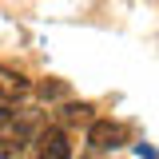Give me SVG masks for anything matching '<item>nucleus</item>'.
<instances>
[{
	"mask_svg": "<svg viewBox=\"0 0 159 159\" xmlns=\"http://www.w3.org/2000/svg\"><path fill=\"white\" fill-rule=\"evenodd\" d=\"M123 139H127V131H123V123H116V119H92V123H88V143H92L96 151L119 147Z\"/></svg>",
	"mask_w": 159,
	"mask_h": 159,
	"instance_id": "1",
	"label": "nucleus"
},
{
	"mask_svg": "<svg viewBox=\"0 0 159 159\" xmlns=\"http://www.w3.org/2000/svg\"><path fill=\"white\" fill-rule=\"evenodd\" d=\"M36 159H72V147H68V135L60 127H48L40 135V155Z\"/></svg>",
	"mask_w": 159,
	"mask_h": 159,
	"instance_id": "2",
	"label": "nucleus"
},
{
	"mask_svg": "<svg viewBox=\"0 0 159 159\" xmlns=\"http://www.w3.org/2000/svg\"><path fill=\"white\" fill-rule=\"evenodd\" d=\"M28 135H32V127H28V123H20L16 131H8V127H4V131H0V159H16L20 151L28 147Z\"/></svg>",
	"mask_w": 159,
	"mask_h": 159,
	"instance_id": "3",
	"label": "nucleus"
},
{
	"mask_svg": "<svg viewBox=\"0 0 159 159\" xmlns=\"http://www.w3.org/2000/svg\"><path fill=\"white\" fill-rule=\"evenodd\" d=\"M28 92V80L20 76V72H8V68H0V96L4 99H20Z\"/></svg>",
	"mask_w": 159,
	"mask_h": 159,
	"instance_id": "4",
	"label": "nucleus"
},
{
	"mask_svg": "<svg viewBox=\"0 0 159 159\" xmlns=\"http://www.w3.org/2000/svg\"><path fill=\"white\" fill-rule=\"evenodd\" d=\"M92 111H96V107H92V103H68V107H64V123H92Z\"/></svg>",
	"mask_w": 159,
	"mask_h": 159,
	"instance_id": "5",
	"label": "nucleus"
},
{
	"mask_svg": "<svg viewBox=\"0 0 159 159\" xmlns=\"http://www.w3.org/2000/svg\"><path fill=\"white\" fill-rule=\"evenodd\" d=\"M36 96L40 99H60V96H68V84H60V80H44L36 88Z\"/></svg>",
	"mask_w": 159,
	"mask_h": 159,
	"instance_id": "6",
	"label": "nucleus"
},
{
	"mask_svg": "<svg viewBox=\"0 0 159 159\" xmlns=\"http://www.w3.org/2000/svg\"><path fill=\"white\" fill-rule=\"evenodd\" d=\"M12 119H16V111H12V99L0 96V131H4V127H12Z\"/></svg>",
	"mask_w": 159,
	"mask_h": 159,
	"instance_id": "7",
	"label": "nucleus"
},
{
	"mask_svg": "<svg viewBox=\"0 0 159 159\" xmlns=\"http://www.w3.org/2000/svg\"><path fill=\"white\" fill-rule=\"evenodd\" d=\"M139 159H159V151H155V147H143V143H139Z\"/></svg>",
	"mask_w": 159,
	"mask_h": 159,
	"instance_id": "8",
	"label": "nucleus"
}]
</instances>
